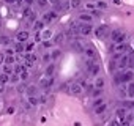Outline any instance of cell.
Segmentation results:
<instances>
[{"instance_id": "6da1fadb", "label": "cell", "mask_w": 134, "mask_h": 126, "mask_svg": "<svg viewBox=\"0 0 134 126\" xmlns=\"http://www.w3.org/2000/svg\"><path fill=\"white\" fill-rule=\"evenodd\" d=\"M84 65H85V70L88 71V74H92V76H98V73H99V66H98V61H96L95 58H87Z\"/></svg>"}, {"instance_id": "7a4b0ae2", "label": "cell", "mask_w": 134, "mask_h": 126, "mask_svg": "<svg viewBox=\"0 0 134 126\" xmlns=\"http://www.w3.org/2000/svg\"><path fill=\"white\" fill-rule=\"evenodd\" d=\"M110 39L114 41V43H125V39H126V33L125 32H121V30H112L110 32Z\"/></svg>"}, {"instance_id": "3957f363", "label": "cell", "mask_w": 134, "mask_h": 126, "mask_svg": "<svg viewBox=\"0 0 134 126\" xmlns=\"http://www.w3.org/2000/svg\"><path fill=\"white\" fill-rule=\"evenodd\" d=\"M128 49H129V46L126 43H115L110 47V52H114V54H125Z\"/></svg>"}, {"instance_id": "277c9868", "label": "cell", "mask_w": 134, "mask_h": 126, "mask_svg": "<svg viewBox=\"0 0 134 126\" xmlns=\"http://www.w3.org/2000/svg\"><path fill=\"white\" fill-rule=\"evenodd\" d=\"M134 79V71L131 68H126L121 71V84H128Z\"/></svg>"}, {"instance_id": "5b68a950", "label": "cell", "mask_w": 134, "mask_h": 126, "mask_svg": "<svg viewBox=\"0 0 134 126\" xmlns=\"http://www.w3.org/2000/svg\"><path fill=\"white\" fill-rule=\"evenodd\" d=\"M95 35H96V38H99V39H104V38L109 35V30H107V27H106V25H99V27H96V30H95Z\"/></svg>"}, {"instance_id": "8992f818", "label": "cell", "mask_w": 134, "mask_h": 126, "mask_svg": "<svg viewBox=\"0 0 134 126\" xmlns=\"http://www.w3.org/2000/svg\"><path fill=\"white\" fill-rule=\"evenodd\" d=\"M79 28H81V35H84V36H87V35H90V33L93 32V27L90 25V22H84V24H81Z\"/></svg>"}, {"instance_id": "52a82bcc", "label": "cell", "mask_w": 134, "mask_h": 126, "mask_svg": "<svg viewBox=\"0 0 134 126\" xmlns=\"http://www.w3.org/2000/svg\"><path fill=\"white\" fill-rule=\"evenodd\" d=\"M117 68H118V70H121V71L128 68V55H125V54H123V55L118 58V61H117Z\"/></svg>"}, {"instance_id": "ba28073f", "label": "cell", "mask_w": 134, "mask_h": 126, "mask_svg": "<svg viewBox=\"0 0 134 126\" xmlns=\"http://www.w3.org/2000/svg\"><path fill=\"white\" fill-rule=\"evenodd\" d=\"M57 11L54 10V11H49V13H46V14H43V21H44V24H49V22H52L54 19H57Z\"/></svg>"}, {"instance_id": "9c48e42d", "label": "cell", "mask_w": 134, "mask_h": 126, "mask_svg": "<svg viewBox=\"0 0 134 126\" xmlns=\"http://www.w3.org/2000/svg\"><path fill=\"white\" fill-rule=\"evenodd\" d=\"M84 54L87 55V58H95V60H98V52H96L93 47H85Z\"/></svg>"}, {"instance_id": "30bf717a", "label": "cell", "mask_w": 134, "mask_h": 126, "mask_svg": "<svg viewBox=\"0 0 134 126\" xmlns=\"http://www.w3.org/2000/svg\"><path fill=\"white\" fill-rule=\"evenodd\" d=\"M71 49H73V50H76V52H79V54L85 50V49H84V46H82V44H79V41H77V39H73V41H71Z\"/></svg>"}, {"instance_id": "8fae6325", "label": "cell", "mask_w": 134, "mask_h": 126, "mask_svg": "<svg viewBox=\"0 0 134 126\" xmlns=\"http://www.w3.org/2000/svg\"><path fill=\"white\" fill-rule=\"evenodd\" d=\"M82 88H84V87H82L81 84H71V85H70V90H71L73 95H81V93H82Z\"/></svg>"}, {"instance_id": "7c38bea8", "label": "cell", "mask_w": 134, "mask_h": 126, "mask_svg": "<svg viewBox=\"0 0 134 126\" xmlns=\"http://www.w3.org/2000/svg\"><path fill=\"white\" fill-rule=\"evenodd\" d=\"M115 113H117V117H118L120 121L126 120V107H118V109L115 110Z\"/></svg>"}, {"instance_id": "4fadbf2b", "label": "cell", "mask_w": 134, "mask_h": 126, "mask_svg": "<svg viewBox=\"0 0 134 126\" xmlns=\"http://www.w3.org/2000/svg\"><path fill=\"white\" fill-rule=\"evenodd\" d=\"M29 36H30V35H29V32L22 30V32H19V33L16 35V39H18V41H21V43H24V41H27V39H29Z\"/></svg>"}, {"instance_id": "5bb4252c", "label": "cell", "mask_w": 134, "mask_h": 126, "mask_svg": "<svg viewBox=\"0 0 134 126\" xmlns=\"http://www.w3.org/2000/svg\"><path fill=\"white\" fill-rule=\"evenodd\" d=\"M126 95L129 98H134V82H128V88H126Z\"/></svg>"}, {"instance_id": "9a60e30c", "label": "cell", "mask_w": 134, "mask_h": 126, "mask_svg": "<svg viewBox=\"0 0 134 126\" xmlns=\"http://www.w3.org/2000/svg\"><path fill=\"white\" fill-rule=\"evenodd\" d=\"M79 19H81L82 22H92L93 16H92V14H88V13H82V14H79Z\"/></svg>"}, {"instance_id": "2e32d148", "label": "cell", "mask_w": 134, "mask_h": 126, "mask_svg": "<svg viewBox=\"0 0 134 126\" xmlns=\"http://www.w3.org/2000/svg\"><path fill=\"white\" fill-rule=\"evenodd\" d=\"M25 91H27V95H29V96H36V91H38V88H36L35 85H29Z\"/></svg>"}, {"instance_id": "e0dca14e", "label": "cell", "mask_w": 134, "mask_h": 126, "mask_svg": "<svg viewBox=\"0 0 134 126\" xmlns=\"http://www.w3.org/2000/svg\"><path fill=\"white\" fill-rule=\"evenodd\" d=\"M106 109H107V106L103 102L101 106H98V107H95V112H96V115H101V113H104L106 112Z\"/></svg>"}, {"instance_id": "ac0fdd59", "label": "cell", "mask_w": 134, "mask_h": 126, "mask_svg": "<svg viewBox=\"0 0 134 126\" xmlns=\"http://www.w3.org/2000/svg\"><path fill=\"white\" fill-rule=\"evenodd\" d=\"M63 41H65V35H63V33L55 35V38H54V43H55V44H62Z\"/></svg>"}, {"instance_id": "d6986e66", "label": "cell", "mask_w": 134, "mask_h": 126, "mask_svg": "<svg viewBox=\"0 0 134 126\" xmlns=\"http://www.w3.org/2000/svg\"><path fill=\"white\" fill-rule=\"evenodd\" d=\"M55 71V65H47L46 66V76H52Z\"/></svg>"}, {"instance_id": "ffe728a7", "label": "cell", "mask_w": 134, "mask_h": 126, "mask_svg": "<svg viewBox=\"0 0 134 126\" xmlns=\"http://www.w3.org/2000/svg\"><path fill=\"white\" fill-rule=\"evenodd\" d=\"M29 104L30 106H38L40 104V99L36 96H29Z\"/></svg>"}, {"instance_id": "44dd1931", "label": "cell", "mask_w": 134, "mask_h": 126, "mask_svg": "<svg viewBox=\"0 0 134 126\" xmlns=\"http://www.w3.org/2000/svg\"><path fill=\"white\" fill-rule=\"evenodd\" d=\"M7 82H10V74H7V73L0 74V84H7Z\"/></svg>"}, {"instance_id": "7402d4cb", "label": "cell", "mask_w": 134, "mask_h": 126, "mask_svg": "<svg viewBox=\"0 0 134 126\" xmlns=\"http://www.w3.org/2000/svg\"><path fill=\"white\" fill-rule=\"evenodd\" d=\"M14 61H16L14 55H7V57H5V65H13Z\"/></svg>"}, {"instance_id": "603a6c76", "label": "cell", "mask_w": 134, "mask_h": 126, "mask_svg": "<svg viewBox=\"0 0 134 126\" xmlns=\"http://www.w3.org/2000/svg\"><path fill=\"white\" fill-rule=\"evenodd\" d=\"M128 68H134V52L131 55H128Z\"/></svg>"}, {"instance_id": "cb8c5ba5", "label": "cell", "mask_w": 134, "mask_h": 126, "mask_svg": "<svg viewBox=\"0 0 134 126\" xmlns=\"http://www.w3.org/2000/svg\"><path fill=\"white\" fill-rule=\"evenodd\" d=\"M95 87L103 88V87H104V79H103V77H96V81H95Z\"/></svg>"}, {"instance_id": "d4e9b609", "label": "cell", "mask_w": 134, "mask_h": 126, "mask_svg": "<svg viewBox=\"0 0 134 126\" xmlns=\"http://www.w3.org/2000/svg\"><path fill=\"white\" fill-rule=\"evenodd\" d=\"M14 50H16V52H19V54H21V52H24V50H25V47H24V44H22V43H21V41H19V43H18V44H16V47H14Z\"/></svg>"}, {"instance_id": "484cf974", "label": "cell", "mask_w": 134, "mask_h": 126, "mask_svg": "<svg viewBox=\"0 0 134 126\" xmlns=\"http://www.w3.org/2000/svg\"><path fill=\"white\" fill-rule=\"evenodd\" d=\"M51 55H52V58H54V60H55V58H58V57H60V55H62V50H60V49H54V50H52V54H51Z\"/></svg>"}, {"instance_id": "4316f807", "label": "cell", "mask_w": 134, "mask_h": 126, "mask_svg": "<svg viewBox=\"0 0 134 126\" xmlns=\"http://www.w3.org/2000/svg\"><path fill=\"white\" fill-rule=\"evenodd\" d=\"M25 58H27V61H32V63L36 61V55H35V54H27Z\"/></svg>"}, {"instance_id": "83f0119b", "label": "cell", "mask_w": 134, "mask_h": 126, "mask_svg": "<svg viewBox=\"0 0 134 126\" xmlns=\"http://www.w3.org/2000/svg\"><path fill=\"white\" fill-rule=\"evenodd\" d=\"M10 38L8 36H0V44H3V46H7V44H10Z\"/></svg>"}, {"instance_id": "f1b7e54d", "label": "cell", "mask_w": 134, "mask_h": 126, "mask_svg": "<svg viewBox=\"0 0 134 126\" xmlns=\"http://www.w3.org/2000/svg\"><path fill=\"white\" fill-rule=\"evenodd\" d=\"M96 7H98L99 10H106V8H107V3H106V2H103V0H98Z\"/></svg>"}, {"instance_id": "f546056e", "label": "cell", "mask_w": 134, "mask_h": 126, "mask_svg": "<svg viewBox=\"0 0 134 126\" xmlns=\"http://www.w3.org/2000/svg\"><path fill=\"white\" fill-rule=\"evenodd\" d=\"M70 5H71V8H79L81 7V0H71Z\"/></svg>"}, {"instance_id": "4dcf8cb0", "label": "cell", "mask_w": 134, "mask_h": 126, "mask_svg": "<svg viewBox=\"0 0 134 126\" xmlns=\"http://www.w3.org/2000/svg\"><path fill=\"white\" fill-rule=\"evenodd\" d=\"M43 27H44V21H36V22H35V28H36V30H41Z\"/></svg>"}, {"instance_id": "1f68e13d", "label": "cell", "mask_w": 134, "mask_h": 126, "mask_svg": "<svg viewBox=\"0 0 134 126\" xmlns=\"http://www.w3.org/2000/svg\"><path fill=\"white\" fill-rule=\"evenodd\" d=\"M36 3H38V7H41V8H44L47 3H49V0H36Z\"/></svg>"}, {"instance_id": "d6a6232c", "label": "cell", "mask_w": 134, "mask_h": 126, "mask_svg": "<svg viewBox=\"0 0 134 126\" xmlns=\"http://www.w3.org/2000/svg\"><path fill=\"white\" fill-rule=\"evenodd\" d=\"M114 81H115V84H121V73H117L114 76Z\"/></svg>"}, {"instance_id": "836d02e7", "label": "cell", "mask_w": 134, "mask_h": 126, "mask_svg": "<svg viewBox=\"0 0 134 126\" xmlns=\"http://www.w3.org/2000/svg\"><path fill=\"white\" fill-rule=\"evenodd\" d=\"M25 68H27V66H22V65H16L14 71H16V73H22V71H25Z\"/></svg>"}, {"instance_id": "e575fe53", "label": "cell", "mask_w": 134, "mask_h": 126, "mask_svg": "<svg viewBox=\"0 0 134 126\" xmlns=\"http://www.w3.org/2000/svg\"><path fill=\"white\" fill-rule=\"evenodd\" d=\"M3 73H7V74H10V76H11V73H13L11 66H10V65H5V66H3Z\"/></svg>"}, {"instance_id": "d590c367", "label": "cell", "mask_w": 134, "mask_h": 126, "mask_svg": "<svg viewBox=\"0 0 134 126\" xmlns=\"http://www.w3.org/2000/svg\"><path fill=\"white\" fill-rule=\"evenodd\" d=\"M19 81V77H18V74H11L10 76V82H13V84H16Z\"/></svg>"}, {"instance_id": "8d00e7d4", "label": "cell", "mask_w": 134, "mask_h": 126, "mask_svg": "<svg viewBox=\"0 0 134 126\" xmlns=\"http://www.w3.org/2000/svg\"><path fill=\"white\" fill-rule=\"evenodd\" d=\"M101 91H103V90H101V88H98V87H95V90H93V91H92V93H93V96H95V98H96V96H99V95H101Z\"/></svg>"}, {"instance_id": "74e56055", "label": "cell", "mask_w": 134, "mask_h": 126, "mask_svg": "<svg viewBox=\"0 0 134 126\" xmlns=\"http://www.w3.org/2000/svg\"><path fill=\"white\" fill-rule=\"evenodd\" d=\"M115 66H117V63H115V61H110V63H109V71L114 73V71H115Z\"/></svg>"}, {"instance_id": "f35d334b", "label": "cell", "mask_w": 134, "mask_h": 126, "mask_svg": "<svg viewBox=\"0 0 134 126\" xmlns=\"http://www.w3.org/2000/svg\"><path fill=\"white\" fill-rule=\"evenodd\" d=\"M32 14H33V13H32L30 8H25V10H24V16H25V18H30Z\"/></svg>"}, {"instance_id": "ab89813d", "label": "cell", "mask_w": 134, "mask_h": 126, "mask_svg": "<svg viewBox=\"0 0 134 126\" xmlns=\"http://www.w3.org/2000/svg\"><path fill=\"white\" fill-rule=\"evenodd\" d=\"M51 58H52V55H51V54H44V55H43V61H44V63H47Z\"/></svg>"}, {"instance_id": "60d3db41", "label": "cell", "mask_w": 134, "mask_h": 126, "mask_svg": "<svg viewBox=\"0 0 134 126\" xmlns=\"http://www.w3.org/2000/svg\"><path fill=\"white\" fill-rule=\"evenodd\" d=\"M21 79H22V81H27V79H29V73H27V71H22V76H21Z\"/></svg>"}, {"instance_id": "b9f144b4", "label": "cell", "mask_w": 134, "mask_h": 126, "mask_svg": "<svg viewBox=\"0 0 134 126\" xmlns=\"http://www.w3.org/2000/svg\"><path fill=\"white\" fill-rule=\"evenodd\" d=\"M103 102H104V99H101V98H98V99L95 101V107H98V106H101Z\"/></svg>"}, {"instance_id": "7bdbcfd3", "label": "cell", "mask_w": 134, "mask_h": 126, "mask_svg": "<svg viewBox=\"0 0 134 126\" xmlns=\"http://www.w3.org/2000/svg\"><path fill=\"white\" fill-rule=\"evenodd\" d=\"M44 39H47V38H51V32H43V35H41Z\"/></svg>"}, {"instance_id": "ee69618b", "label": "cell", "mask_w": 134, "mask_h": 126, "mask_svg": "<svg viewBox=\"0 0 134 126\" xmlns=\"http://www.w3.org/2000/svg\"><path fill=\"white\" fill-rule=\"evenodd\" d=\"M5 57H7V54H0V65L5 63Z\"/></svg>"}, {"instance_id": "f6af8a7d", "label": "cell", "mask_w": 134, "mask_h": 126, "mask_svg": "<svg viewBox=\"0 0 134 126\" xmlns=\"http://www.w3.org/2000/svg\"><path fill=\"white\" fill-rule=\"evenodd\" d=\"M14 49H7V55H14Z\"/></svg>"}, {"instance_id": "bcb514c9", "label": "cell", "mask_w": 134, "mask_h": 126, "mask_svg": "<svg viewBox=\"0 0 134 126\" xmlns=\"http://www.w3.org/2000/svg\"><path fill=\"white\" fill-rule=\"evenodd\" d=\"M110 126H121V123H120V121H117V120H114V121L110 123Z\"/></svg>"}, {"instance_id": "7dc6e473", "label": "cell", "mask_w": 134, "mask_h": 126, "mask_svg": "<svg viewBox=\"0 0 134 126\" xmlns=\"http://www.w3.org/2000/svg\"><path fill=\"white\" fill-rule=\"evenodd\" d=\"M92 14H93V16H101V11H99V10H95Z\"/></svg>"}, {"instance_id": "c3c4849f", "label": "cell", "mask_w": 134, "mask_h": 126, "mask_svg": "<svg viewBox=\"0 0 134 126\" xmlns=\"http://www.w3.org/2000/svg\"><path fill=\"white\" fill-rule=\"evenodd\" d=\"M51 44H52L51 41H44V43H43V46H44V47H51Z\"/></svg>"}, {"instance_id": "681fc988", "label": "cell", "mask_w": 134, "mask_h": 126, "mask_svg": "<svg viewBox=\"0 0 134 126\" xmlns=\"http://www.w3.org/2000/svg\"><path fill=\"white\" fill-rule=\"evenodd\" d=\"M5 2H7V3H10V5H13V3H16V2H18V0H5Z\"/></svg>"}, {"instance_id": "f907efd6", "label": "cell", "mask_w": 134, "mask_h": 126, "mask_svg": "<svg viewBox=\"0 0 134 126\" xmlns=\"http://www.w3.org/2000/svg\"><path fill=\"white\" fill-rule=\"evenodd\" d=\"M24 2H25L27 5H33V2H35V0H24Z\"/></svg>"}, {"instance_id": "816d5d0a", "label": "cell", "mask_w": 134, "mask_h": 126, "mask_svg": "<svg viewBox=\"0 0 134 126\" xmlns=\"http://www.w3.org/2000/svg\"><path fill=\"white\" fill-rule=\"evenodd\" d=\"M40 102H43V104H46V96H41V98H40Z\"/></svg>"}, {"instance_id": "f5cc1de1", "label": "cell", "mask_w": 134, "mask_h": 126, "mask_svg": "<svg viewBox=\"0 0 134 126\" xmlns=\"http://www.w3.org/2000/svg\"><path fill=\"white\" fill-rule=\"evenodd\" d=\"M32 49H33V44H29V46L25 47V50H32Z\"/></svg>"}]
</instances>
